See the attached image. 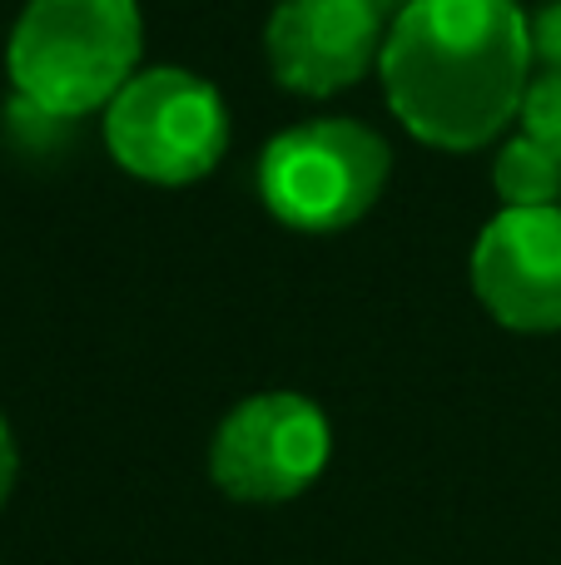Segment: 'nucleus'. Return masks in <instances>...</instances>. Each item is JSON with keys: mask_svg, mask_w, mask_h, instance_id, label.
<instances>
[{"mask_svg": "<svg viewBox=\"0 0 561 565\" xmlns=\"http://www.w3.org/2000/svg\"><path fill=\"white\" fill-rule=\"evenodd\" d=\"M537 75L517 0H413L388 20L383 99L427 149L473 154L507 135Z\"/></svg>", "mask_w": 561, "mask_h": 565, "instance_id": "nucleus-1", "label": "nucleus"}, {"mask_svg": "<svg viewBox=\"0 0 561 565\" xmlns=\"http://www.w3.org/2000/svg\"><path fill=\"white\" fill-rule=\"evenodd\" d=\"M145 15L135 0H30L6 40V75L15 105L70 125L105 115L139 75Z\"/></svg>", "mask_w": 561, "mask_h": 565, "instance_id": "nucleus-2", "label": "nucleus"}, {"mask_svg": "<svg viewBox=\"0 0 561 565\" xmlns=\"http://www.w3.org/2000/svg\"><path fill=\"white\" fill-rule=\"evenodd\" d=\"M393 179V149L373 125L348 115H318L288 125L258 154L254 184L268 218L294 234H343L383 199Z\"/></svg>", "mask_w": 561, "mask_h": 565, "instance_id": "nucleus-3", "label": "nucleus"}, {"mask_svg": "<svg viewBox=\"0 0 561 565\" xmlns=\"http://www.w3.org/2000/svg\"><path fill=\"white\" fill-rule=\"evenodd\" d=\"M105 149L145 184L184 189L209 179L229 154V105L214 79L184 65H149L99 115Z\"/></svg>", "mask_w": 561, "mask_h": 565, "instance_id": "nucleus-4", "label": "nucleus"}, {"mask_svg": "<svg viewBox=\"0 0 561 565\" xmlns=\"http://www.w3.org/2000/svg\"><path fill=\"white\" fill-rule=\"evenodd\" d=\"M334 427L304 392H258L224 412L209 441V477L229 501L278 507L324 477Z\"/></svg>", "mask_w": 561, "mask_h": 565, "instance_id": "nucleus-5", "label": "nucleus"}, {"mask_svg": "<svg viewBox=\"0 0 561 565\" xmlns=\"http://www.w3.org/2000/svg\"><path fill=\"white\" fill-rule=\"evenodd\" d=\"M383 40L388 15L373 0H278L264 25V60L288 95L328 99L378 70Z\"/></svg>", "mask_w": 561, "mask_h": 565, "instance_id": "nucleus-6", "label": "nucleus"}, {"mask_svg": "<svg viewBox=\"0 0 561 565\" xmlns=\"http://www.w3.org/2000/svg\"><path fill=\"white\" fill-rule=\"evenodd\" d=\"M467 278L507 332H561V209H502L477 234Z\"/></svg>", "mask_w": 561, "mask_h": 565, "instance_id": "nucleus-7", "label": "nucleus"}, {"mask_svg": "<svg viewBox=\"0 0 561 565\" xmlns=\"http://www.w3.org/2000/svg\"><path fill=\"white\" fill-rule=\"evenodd\" d=\"M493 189L502 209H561V164L537 139L517 129L493 164Z\"/></svg>", "mask_w": 561, "mask_h": 565, "instance_id": "nucleus-8", "label": "nucleus"}, {"mask_svg": "<svg viewBox=\"0 0 561 565\" xmlns=\"http://www.w3.org/2000/svg\"><path fill=\"white\" fill-rule=\"evenodd\" d=\"M517 125H522L527 139H537L561 164V70H537L532 85H527Z\"/></svg>", "mask_w": 561, "mask_h": 565, "instance_id": "nucleus-9", "label": "nucleus"}, {"mask_svg": "<svg viewBox=\"0 0 561 565\" xmlns=\"http://www.w3.org/2000/svg\"><path fill=\"white\" fill-rule=\"evenodd\" d=\"M527 25H532L537 70H561V0H547L537 15H527Z\"/></svg>", "mask_w": 561, "mask_h": 565, "instance_id": "nucleus-10", "label": "nucleus"}, {"mask_svg": "<svg viewBox=\"0 0 561 565\" xmlns=\"http://www.w3.org/2000/svg\"><path fill=\"white\" fill-rule=\"evenodd\" d=\"M15 471H20V451H15V437H10V422L0 417V507H6L10 487H15Z\"/></svg>", "mask_w": 561, "mask_h": 565, "instance_id": "nucleus-11", "label": "nucleus"}, {"mask_svg": "<svg viewBox=\"0 0 561 565\" xmlns=\"http://www.w3.org/2000/svg\"><path fill=\"white\" fill-rule=\"evenodd\" d=\"M373 6H378V10H383V15H388V20H393V15H398V10H407V6H413V0H373Z\"/></svg>", "mask_w": 561, "mask_h": 565, "instance_id": "nucleus-12", "label": "nucleus"}]
</instances>
